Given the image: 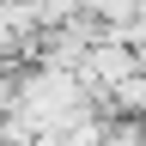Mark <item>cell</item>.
I'll return each instance as SVG.
<instances>
[{"instance_id":"cell-1","label":"cell","mask_w":146,"mask_h":146,"mask_svg":"<svg viewBox=\"0 0 146 146\" xmlns=\"http://www.w3.org/2000/svg\"><path fill=\"white\" fill-rule=\"evenodd\" d=\"M104 146H146V116L110 110V116H104Z\"/></svg>"}]
</instances>
